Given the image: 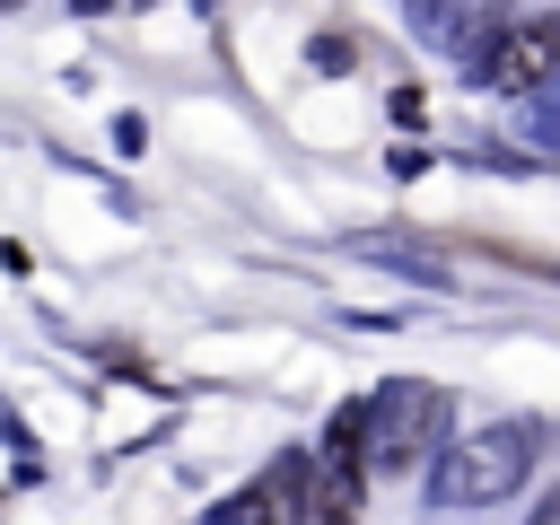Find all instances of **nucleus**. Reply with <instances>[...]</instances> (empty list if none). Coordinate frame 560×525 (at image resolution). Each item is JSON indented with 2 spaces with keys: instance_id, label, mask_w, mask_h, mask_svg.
<instances>
[{
  "instance_id": "obj_6",
  "label": "nucleus",
  "mask_w": 560,
  "mask_h": 525,
  "mask_svg": "<svg viewBox=\"0 0 560 525\" xmlns=\"http://www.w3.org/2000/svg\"><path fill=\"white\" fill-rule=\"evenodd\" d=\"M534 525H560V490H551V499H542V516H534Z\"/></svg>"
},
{
  "instance_id": "obj_4",
  "label": "nucleus",
  "mask_w": 560,
  "mask_h": 525,
  "mask_svg": "<svg viewBox=\"0 0 560 525\" xmlns=\"http://www.w3.org/2000/svg\"><path fill=\"white\" fill-rule=\"evenodd\" d=\"M551 70H560V18H516V26L490 44V61H481L490 88H542Z\"/></svg>"
},
{
  "instance_id": "obj_5",
  "label": "nucleus",
  "mask_w": 560,
  "mask_h": 525,
  "mask_svg": "<svg viewBox=\"0 0 560 525\" xmlns=\"http://www.w3.org/2000/svg\"><path fill=\"white\" fill-rule=\"evenodd\" d=\"M219 525H289V490H280V472L254 481V490H236V499L219 508Z\"/></svg>"
},
{
  "instance_id": "obj_3",
  "label": "nucleus",
  "mask_w": 560,
  "mask_h": 525,
  "mask_svg": "<svg viewBox=\"0 0 560 525\" xmlns=\"http://www.w3.org/2000/svg\"><path fill=\"white\" fill-rule=\"evenodd\" d=\"M280 490H289V525H359L368 472L350 455H306V464H280Z\"/></svg>"
},
{
  "instance_id": "obj_1",
  "label": "nucleus",
  "mask_w": 560,
  "mask_h": 525,
  "mask_svg": "<svg viewBox=\"0 0 560 525\" xmlns=\"http://www.w3.org/2000/svg\"><path fill=\"white\" fill-rule=\"evenodd\" d=\"M534 455H542V429H534V420L446 429V446H438V499H446V508H499V499L525 490Z\"/></svg>"
},
{
  "instance_id": "obj_2",
  "label": "nucleus",
  "mask_w": 560,
  "mask_h": 525,
  "mask_svg": "<svg viewBox=\"0 0 560 525\" xmlns=\"http://www.w3.org/2000/svg\"><path fill=\"white\" fill-rule=\"evenodd\" d=\"M359 411H368V429H359V446H368V481H376V472H411V464L446 438V394L420 385V376L368 394Z\"/></svg>"
}]
</instances>
